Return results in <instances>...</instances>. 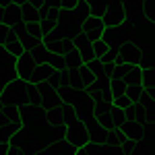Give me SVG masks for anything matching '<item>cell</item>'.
<instances>
[{
    "instance_id": "ab89813d",
    "label": "cell",
    "mask_w": 155,
    "mask_h": 155,
    "mask_svg": "<svg viewBox=\"0 0 155 155\" xmlns=\"http://www.w3.org/2000/svg\"><path fill=\"white\" fill-rule=\"evenodd\" d=\"M130 155H151L149 143H147V141H139V143H137V149H134Z\"/></svg>"
},
{
    "instance_id": "3957f363",
    "label": "cell",
    "mask_w": 155,
    "mask_h": 155,
    "mask_svg": "<svg viewBox=\"0 0 155 155\" xmlns=\"http://www.w3.org/2000/svg\"><path fill=\"white\" fill-rule=\"evenodd\" d=\"M101 41H106L110 50H118L120 46H124L126 41H130V29L120 25V27H106Z\"/></svg>"
},
{
    "instance_id": "816d5d0a",
    "label": "cell",
    "mask_w": 155,
    "mask_h": 155,
    "mask_svg": "<svg viewBox=\"0 0 155 155\" xmlns=\"http://www.w3.org/2000/svg\"><path fill=\"white\" fill-rule=\"evenodd\" d=\"M2 107H4V106H2V101H0V112H2Z\"/></svg>"
},
{
    "instance_id": "4fadbf2b",
    "label": "cell",
    "mask_w": 155,
    "mask_h": 155,
    "mask_svg": "<svg viewBox=\"0 0 155 155\" xmlns=\"http://www.w3.org/2000/svg\"><path fill=\"white\" fill-rule=\"evenodd\" d=\"M44 46H46L54 56H66V54L72 50V39L60 37V39H54V41H50V44H44Z\"/></svg>"
},
{
    "instance_id": "4316f807",
    "label": "cell",
    "mask_w": 155,
    "mask_h": 155,
    "mask_svg": "<svg viewBox=\"0 0 155 155\" xmlns=\"http://www.w3.org/2000/svg\"><path fill=\"white\" fill-rule=\"evenodd\" d=\"M126 87H128V85L124 83L122 79H118V81H110V95L112 97L126 95Z\"/></svg>"
},
{
    "instance_id": "836d02e7",
    "label": "cell",
    "mask_w": 155,
    "mask_h": 155,
    "mask_svg": "<svg viewBox=\"0 0 155 155\" xmlns=\"http://www.w3.org/2000/svg\"><path fill=\"white\" fill-rule=\"evenodd\" d=\"M4 50H6V54H11L12 58H19V56L25 52L23 46H21V41H12V44H8V46H4Z\"/></svg>"
},
{
    "instance_id": "6da1fadb",
    "label": "cell",
    "mask_w": 155,
    "mask_h": 155,
    "mask_svg": "<svg viewBox=\"0 0 155 155\" xmlns=\"http://www.w3.org/2000/svg\"><path fill=\"white\" fill-rule=\"evenodd\" d=\"M27 87H29V83H25L21 79H15L12 83H8L4 87V91L0 93L2 106H12V107L25 106L27 104Z\"/></svg>"
},
{
    "instance_id": "7bdbcfd3",
    "label": "cell",
    "mask_w": 155,
    "mask_h": 155,
    "mask_svg": "<svg viewBox=\"0 0 155 155\" xmlns=\"http://www.w3.org/2000/svg\"><path fill=\"white\" fill-rule=\"evenodd\" d=\"M12 41H19V37H17V33H15L12 29H8V33H6V37H4V46H8V44H12Z\"/></svg>"
},
{
    "instance_id": "ee69618b",
    "label": "cell",
    "mask_w": 155,
    "mask_h": 155,
    "mask_svg": "<svg viewBox=\"0 0 155 155\" xmlns=\"http://www.w3.org/2000/svg\"><path fill=\"white\" fill-rule=\"evenodd\" d=\"M8 25H4V23H0V46H4V37H6V33H8Z\"/></svg>"
},
{
    "instance_id": "d6a6232c",
    "label": "cell",
    "mask_w": 155,
    "mask_h": 155,
    "mask_svg": "<svg viewBox=\"0 0 155 155\" xmlns=\"http://www.w3.org/2000/svg\"><path fill=\"white\" fill-rule=\"evenodd\" d=\"M141 93H143V87H141V85H128V87H126V95L130 97L132 104H137V101H139Z\"/></svg>"
},
{
    "instance_id": "8d00e7d4",
    "label": "cell",
    "mask_w": 155,
    "mask_h": 155,
    "mask_svg": "<svg viewBox=\"0 0 155 155\" xmlns=\"http://www.w3.org/2000/svg\"><path fill=\"white\" fill-rule=\"evenodd\" d=\"M153 89H143V93H141V97H139V101L137 104H141V106H145V107H149L151 104H153Z\"/></svg>"
},
{
    "instance_id": "7c38bea8",
    "label": "cell",
    "mask_w": 155,
    "mask_h": 155,
    "mask_svg": "<svg viewBox=\"0 0 155 155\" xmlns=\"http://www.w3.org/2000/svg\"><path fill=\"white\" fill-rule=\"evenodd\" d=\"M122 68V81L126 85H141V68L137 64H120Z\"/></svg>"
},
{
    "instance_id": "1f68e13d",
    "label": "cell",
    "mask_w": 155,
    "mask_h": 155,
    "mask_svg": "<svg viewBox=\"0 0 155 155\" xmlns=\"http://www.w3.org/2000/svg\"><path fill=\"white\" fill-rule=\"evenodd\" d=\"M141 87L143 89H153V68L141 72Z\"/></svg>"
},
{
    "instance_id": "681fc988",
    "label": "cell",
    "mask_w": 155,
    "mask_h": 155,
    "mask_svg": "<svg viewBox=\"0 0 155 155\" xmlns=\"http://www.w3.org/2000/svg\"><path fill=\"white\" fill-rule=\"evenodd\" d=\"M12 0H0V6H2V8H4V6H8V4H11Z\"/></svg>"
},
{
    "instance_id": "f6af8a7d",
    "label": "cell",
    "mask_w": 155,
    "mask_h": 155,
    "mask_svg": "<svg viewBox=\"0 0 155 155\" xmlns=\"http://www.w3.org/2000/svg\"><path fill=\"white\" fill-rule=\"evenodd\" d=\"M27 2H29L33 8H37V11H39V8H41V4H44V0H27Z\"/></svg>"
},
{
    "instance_id": "e575fe53",
    "label": "cell",
    "mask_w": 155,
    "mask_h": 155,
    "mask_svg": "<svg viewBox=\"0 0 155 155\" xmlns=\"http://www.w3.org/2000/svg\"><path fill=\"white\" fill-rule=\"evenodd\" d=\"M19 41H21V46H23V50H25V52H29L31 48H35V46H39V44H41V39H37V37H31V35H25V37H21Z\"/></svg>"
},
{
    "instance_id": "8fae6325",
    "label": "cell",
    "mask_w": 155,
    "mask_h": 155,
    "mask_svg": "<svg viewBox=\"0 0 155 155\" xmlns=\"http://www.w3.org/2000/svg\"><path fill=\"white\" fill-rule=\"evenodd\" d=\"M74 147L68 145L66 141H54V143H50L48 147H44V149H39L35 155H74Z\"/></svg>"
},
{
    "instance_id": "5b68a950",
    "label": "cell",
    "mask_w": 155,
    "mask_h": 155,
    "mask_svg": "<svg viewBox=\"0 0 155 155\" xmlns=\"http://www.w3.org/2000/svg\"><path fill=\"white\" fill-rule=\"evenodd\" d=\"M15 62H17V58H12L11 54H6V50L0 52V93L4 91L6 85L12 83V81L17 79Z\"/></svg>"
},
{
    "instance_id": "ffe728a7",
    "label": "cell",
    "mask_w": 155,
    "mask_h": 155,
    "mask_svg": "<svg viewBox=\"0 0 155 155\" xmlns=\"http://www.w3.org/2000/svg\"><path fill=\"white\" fill-rule=\"evenodd\" d=\"M56 95H58V101H60V104H72V101H74V97H77V93L72 91L68 85H64V87L56 89Z\"/></svg>"
},
{
    "instance_id": "9c48e42d",
    "label": "cell",
    "mask_w": 155,
    "mask_h": 155,
    "mask_svg": "<svg viewBox=\"0 0 155 155\" xmlns=\"http://www.w3.org/2000/svg\"><path fill=\"white\" fill-rule=\"evenodd\" d=\"M35 68V60L29 56V52H23L17 62H15V71H17V79H21L25 83H29V79H31V72Z\"/></svg>"
},
{
    "instance_id": "d590c367",
    "label": "cell",
    "mask_w": 155,
    "mask_h": 155,
    "mask_svg": "<svg viewBox=\"0 0 155 155\" xmlns=\"http://www.w3.org/2000/svg\"><path fill=\"white\" fill-rule=\"evenodd\" d=\"M130 97L128 95H118V97H112V106L118 107V110H126V107L130 106Z\"/></svg>"
},
{
    "instance_id": "7a4b0ae2",
    "label": "cell",
    "mask_w": 155,
    "mask_h": 155,
    "mask_svg": "<svg viewBox=\"0 0 155 155\" xmlns=\"http://www.w3.org/2000/svg\"><path fill=\"white\" fill-rule=\"evenodd\" d=\"M64 141L68 145H72L74 149H81L89 143V132L85 126L83 120H74L71 124H66V134H64Z\"/></svg>"
},
{
    "instance_id": "d6986e66",
    "label": "cell",
    "mask_w": 155,
    "mask_h": 155,
    "mask_svg": "<svg viewBox=\"0 0 155 155\" xmlns=\"http://www.w3.org/2000/svg\"><path fill=\"white\" fill-rule=\"evenodd\" d=\"M85 66L91 71V74H93L95 79H107V68L99 62V60H91V62H87Z\"/></svg>"
},
{
    "instance_id": "5bb4252c",
    "label": "cell",
    "mask_w": 155,
    "mask_h": 155,
    "mask_svg": "<svg viewBox=\"0 0 155 155\" xmlns=\"http://www.w3.org/2000/svg\"><path fill=\"white\" fill-rule=\"evenodd\" d=\"M29 56L35 60V64H52L54 58H56V56H54L44 44H39V46H35V48H31V50H29Z\"/></svg>"
},
{
    "instance_id": "c3c4849f",
    "label": "cell",
    "mask_w": 155,
    "mask_h": 155,
    "mask_svg": "<svg viewBox=\"0 0 155 155\" xmlns=\"http://www.w3.org/2000/svg\"><path fill=\"white\" fill-rule=\"evenodd\" d=\"M124 4V0H107V6H120Z\"/></svg>"
},
{
    "instance_id": "b9f144b4",
    "label": "cell",
    "mask_w": 155,
    "mask_h": 155,
    "mask_svg": "<svg viewBox=\"0 0 155 155\" xmlns=\"http://www.w3.org/2000/svg\"><path fill=\"white\" fill-rule=\"evenodd\" d=\"M58 2H60V8H62V11H72L79 0H58Z\"/></svg>"
},
{
    "instance_id": "30bf717a",
    "label": "cell",
    "mask_w": 155,
    "mask_h": 155,
    "mask_svg": "<svg viewBox=\"0 0 155 155\" xmlns=\"http://www.w3.org/2000/svg\"><path fill=\"white\" fill-rule=\"evenodd\" d=\"M72 48L79 52V56H81V60H83V64L91 62V60H95V56H93V50H91V41H89V39H87L83 33H79V35L72 39Z\"/></svg>"
},
{
    "instance_id": "ba28073f",
    "label": "cell",
    "mask_w": 155,
    "mask_h": 155,
    "mask_svg": "<svg viewBox=\"0 0 155 155\" xmlns=\"http://www.w3.org/2000/svg\"><path fill=\"white\" fill-rule=\"evenodd\" d=\"M104 23H101V19L99 17H89L87 21H83V25H81V33H83L91 44L93 41H97V39H101V35H104Z\"/></svg>"
},
{
    "instance_id": "f907efd6",
    "label": "cell",
    "mask_w": 155,
    "mask_h": 155,
    "mask_svg": "<svg viewBox=\"0 0 155 155\" xmlns=\"http://www.w3.org/2000/svg\"><path fill=\"white\" fill-rule=\"evenodd\" d=\"M74 155H85V151H83V149H77V151H74Z\"/></svg>"
},
{
    "instance_id": "484cf974",
    "label": "cell",
    "mask_w": 155,
    "mask_h": 155,
    "mask_svg": "<svg viewBox=\"0 0 155 155\" xmlns=\"http://www.w3.org/2000/svg\"><path fill=\"white\" fill-rule=\"evenodd\" d=\"M64 58H66V68H81V66H83V60H81L79 52H77L74 48H72Z\"/></svg>"
},
{
    "instance_id": "9a60e30c",
    "label": "cell",
    "mask_w": 155,
    "mask_h": 155,
    "mask_svg": "<svg viewBox=\"0 0 155 155\" xmlns=\"http://www.w3.org/2000/svg\"><path fill=\"white\" fill-rule=\"evenodd\" d=\"M2 23L12 27V25L21 23V6H17V4H8V6H4L2 8Z\"/></svg>"
},
{
    "instance_id": "f35d334b",
    "label": "cell",
    "mask_w": 155,
    "mask_h": 155,
    "mask_svg": "<svg viewBox=\"0 0 155 155\" xmlns=\"http://www.w3.org/2000/svg\"><path fill=\"white\" fill-rule=\"evenodd\" d=\"M50 128H52V137H54V141H64L66 124H56V126H50Z\"/></svg>"
},
{
    "instance_id": "74e56055",
    "label": "cell",
    "mask_w": 155,
    "mask_h": 155,
    "mask_svg": "<svg viewBox=\"0 0 155 155\" xmlns=\"http://www.w3.org/2000/svg\"><path fill=\"white\" fill-rule=\"evenodd\" d=\"M124 120H126V116H124V110H118V107L112 106V122H114V128H118Z\"/></svg>"
},
{
    "instance_id": "7402d4cb",
    "label": "cell",
    "mask_w": 155,
    "mask_h": 155,
    "mask_svg": "<svg viewBox=\"0 0 155 155\" xmlns=\"http://www.w3.org/2000/svg\"><path fill=\"white\" fill-rule=\"evenodd\" d=\"M21 21H23V23L37 21V8H33L29 2H25L23 6H21Z\"/></svg>"
},
{
    "instance_id": "277c9868",
    "label": "cell",
    "mask_w": 155,
    "mask_h": 155,
    "mask_svg": "<svg viewBox=\"0 0 155 155\" xmlns=\"http://www.w3.org/2000/svg\"><path fill=\"white\" fill-rule=\"evenodd\" d=\"M56 21H58V29L62 31V35H64V37L74 39V37L81 33V25H83V23L74 17V12H72V11H62Z\"/></svg>"
},
{
    "instance_id": "83f0119b",
    "label": "cell",
    "mask_w": 155,
    "mask_h": 155,
    "mask_svg": "<svg viewBox=\"0 0 155 155\" xmlns=\"http://www.w3.org/2000/svg\"><path fill=\"white\" fill-rule=\"evenodd\" d=\"M143 17L147 23H155V0H143Z\"/></svg>"
},
{
    "instance_id": "bcb514c9",
    "label": "cell",
    "mask_w": 155,
    "mask_h": 155,
    "mask_svg": "<svg viewBox=\"0 0 155 155\" xmlns=\"http://www.w3.org/2000/svg\"><path fill=\"white\" fill-rule=\"evenodd\" d=\"M6 155H23V151H21V149H17V147H11V145H8V153Z\"/></svg>"
},
{
    "instance_id": "f1b7e54d",
    "label": "cell",
    "mask_w": 155,
    "mask_h": 155,
    "mask_svg": "<svg viewBox=\"0 0 155 155\" xmlns=\"http://www.w3.org/2000/svg\"><path fill=\"white\" fill-rule=\"evenodd\" d=\"M91 50H93V56H95V60H101V58L107 54V52H110L107 44H106V41H101V39L93 41V44H91Z\"/></svg>"
},
{
    "instance_id": "e0dca14e",
    "label": "cell",
    "mask_w": 155,
    "mask_h": 155,
    "mask_svg": "<svg viewBox=\"0 0 155 155\" xmlns=\"http://www.w3.org/2000/svg\"><path fill=\"white\" fill-rule=\"evenodd\" d=\"M58 112H60V118H62V124H71V122H74V120H79L77 110H74L72 104H62Z\"/></svg>"
},
{
    "instance_id": "f546056e",
    "label": "cell",
    "mask_w": 155,
    "mask_h": 155,
    "mask_svg": "<svg viewBox=\"0 0 155 155\" xmlns=\"http://www.w3.org/2000/svg\"><path fill=\"white\" fill-rule=\"evenodd\" d=\"M56 27H58V21H56V19H52V17H46V19H41V21H39L41 35H46V33H52Z\"/></svg>"
},
{
    "instance_id": "44dd1931",
    "label": "cell",
    "mask_w": 155,
    "mask_h": 155,
    "mask_svg": "<svg viewBox=\"0 0 155 155\" xmlns=\"http://www.w3.org/2000/svg\"><path fill=\"white\" fill-rule=\"evenodd\" d=\"M122 141H124V137L120 134L118 128H112V130H107V134H106V145L114 147V149H120Z\"/></svg>"
},
{
    "instance_id": "52a82bcc",
    "label": "cell",
    "mask_w": 155,
    "mask_h": 155,
    "mask_svg": "<svg viewBox=\"0 0 155 155\" xmlns=\"http://www.w3.org/2000/svg\"><path fill=\"white\" fill-rule=\"evenodd\" d=\"M128 17H130V12L126 8V4L107 6L106 11H104V15H101V23H104V27H120Z\"/></svg>"
},
{
    "instance_id": "cb8c5ba5",
    "label": "cell",
    "mask_w": 155,
    "mask_h": 155,
    "mask_svg": "<svg viewBox=\"0 0 155 155\" xmlns=\"http://www.w3.org/2000/svg\"><path fill=\"white\" fill-rule=\"evenodd\" d=\"M87 4L91 8V17H99V19H101L104 11L107 8V0H87Z\"/></svg>"
},
{
    "instance_id": "ac0fdd59",
    "label": "cell",
    "mask_w": 155,
    "mask_h": 155,
    "mask_svg": "<svg viewBox=\"0 0 155 155\" xmlns=\"http://www.w3.org/2000/svg\"><path fill=\"white\" fill-rule=\"evenodd\" d=\"M72 12H74V17L83 23V21H87L89 17H91V8H89V4H87V0H79L77 4H74V8H72Z\"/></svg>"
},
{
    "instance_id": "603a6c76",
    "label": "cell",
    "mask_w": 155,
    "mask_h": 155,
    "mask_svg": "<svg viewBox=\"0 0 155 155\" xmlns=\"http://www.w3.org/2000/svg\"><path fill=\"white\" fill-rule=\"evenodd\" d=\"M48 83L52 85L54 89H60V87H64V85H68V77H66V72L54 71V72H52V77L48 79Z\"/></svg>"
},
{
    "instance_id": "60d3db41",
    "label": "cell",
    "mask_w": 155,
    "mask_h": 155,
    "mask_svg": "<svg viewBox=\"0 0 155 155\" xmlns=\"http://www.w3.org/2000/svg\"><path fill=\"white\" fill-rule=\"evenodd\" d=\"M52 68H54V71L64 72V71H66V58H64V56H56L54 62H52Z\"/></svg>"
},
{
    "instance_id": "4dcf8cb0",
    "label": "cell",
    "mask_w": 155,
    "mask_h": 155,
    "mask_svg": "<svg viewBox=\"0 0 155 155\" xmlns=\"http://www.w3.org/2000/svg\"><path fill=\"white\" fill-rule=\"evenodd\" d=\"M25 35H31L41 39V29H39V23L37 21H31V23H25Z\"/></svg>"
},
{
    "instance_id": "7dc6e473",
    "label": "cell",
    "mask_w": 155,
    "mask_h": 155,
    "mask_svg": "<svg viewBox=\"0 0 155 155\" xmlns=\"http://www.w3.org/2000/svg\"><path fill=\"white\" fill-rule=\"evenodd\" d=\"M8 153V143H0V155Z\"/></svg>"
},
{
    "instance_id": "8992f818",
    "label": "cell",
    "mask_w": 155,
    "mask_h": 155,
    "mask_svg": "<svg viewBox=\"0 0 155 155\" xmlns=\"http://www.w3.org/2000/svg\"><path fill=\"white\" fill-rule=\"evenodd\" d=\"M141 62V46L134 41H126L124 46H120L116 52V64H137Z\"/></svg>"
},
{
    "instance_id": "2e32d148",
    "label": "cell",
    "mask_w": 155,
    "mask_h": 155,
    "mask_svg": "<svg viewBox=\"0 0 155 155\" xmlns=\"http://www.w3.org/2000/svg\"><path fill=\"white\" fill-rule=\"evenodd\" d=\"M52 64H35V68L31 72V79H29V83L31 85H37V83H44V81H48L50 77H52Z\"/></svg>"
},
{
    "instance_id": "d4e9b609",
    "label": "cell",
    "mask_w": 155,
    "mask_h": 155,
    "mask_svg": "<svg viewBox=\"0 0 155 155\" xmlns=\"http://www.w3.org/2000/svg\"><path fill=\"white\" fill-rule=\"evenodd\" d=\"M77 74H79V81H81V85H83V89H87L89 85L95 81V77L91 74V71H89L85 64L81 66V68H77Z\"/></svg>"
}]
</instances>
